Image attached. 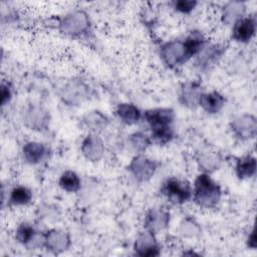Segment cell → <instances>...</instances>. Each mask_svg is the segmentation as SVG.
Here are the masks:
<instances>
[{
    "instance_id": "obj_1",
    "label": "cell",
    "mask_w": 257,
    "mask_h": 257,
    "mask_svg": "<svg viewBox=\"0 0 257 257\" xmlns=\"http://www.w3.org/2000/svg\"><path fill=\"white\" fill-rule=\"evenodd\" d=\"M194 201L202 208H214L221 198V189L207 173L201 174L195 180Z\"/></svg>"
},
{
    "instance_id": "obj_2",
    "label": "cell",
    "mask_w": 257,
    "mask_h": 257,
    "mask_svg": "<svg viewBox=\"0 0 257 257\" xmlns=\"http://www.w3.org/2000/svg\"><path fill=\"white\" fill-rule=\"evenodd\" d=\"M162 192L174 204H184L192 197L190 185L177 178L168 179L162 187Z\"/></svg>"
},
{
    "instance_id": "obj_3",
    "label": "cell",
    "mask_w": 257,
    "mask_h": 257,
    "mask_svg": "<svg viewBox=\"0 0 257 257\" xmlns=\"http://www.w3.org/2000/svg\"><path fill=\"white\" fill-rule=\"evenodd\" d=\"M161 56L170 67H177L187 62L191 57L186 49L184 41L174 40L165 43L161 47Z\"/></svg>"
},
{
    "instance_id": "obj_4",
    "label": "cell",
    "mask_w": 257,
    "mask_h": 257,
    "mask_svg": "<svg viewBox=\"0 0 257 257\" xmlns=\"http://www.w3.org/2000/svg\"><path fill=\"white\" fill-rule=\"evenodd\" d=\"M158 167L159 163L157 161L144 155H138L132 160L128 165V170L136 180L146 182L155 175Z\"/></svg>"
},
{
    "instance_id": "obj_5",
    "label": "cell",
    "mask_w": 257,
    "mask_h": 257,
    "mask_svg": "<svg viewBox=\"0 0 257 257\" xmlns=\"http://www.w3.org/2000/svg\"><path fill=\"white\" fill-rule=\"evenodd\" d=\"M89 25V19L85 12L76 10L68 13L60 23V29L64 34L77 36L85 32Z\"/></svg>"
},
{
    "instance_id": "obj_6",
    "label": "cell",
    "mask_w": 257,
    "mask_h": 257,
    "mask_svg": "<svg viewBox=\"0 0 257 257\" xmlns=\"http://www.w3.org/2000/svg\"><path fill=\"white\" fill-rule=\"evenodd\" d=\"M230 127L238 139L247 141L256 136L257 120L252 114H241L232 119Z\"/></svg>"
},
{
    "instance_id": "obj_7",
    "label": "cell",
    "mask_w": 257,
    "mask_h": 257,
    "mask_svg": "<svg viewBox=\"0 0 257 257\" xmlns=\"http://www.w3.org/2000/svg\"><path fill=\"white\" fill-rule=\"evenodd\" d=\"M23 122L30 130L43 131L49 124V114L47 110L39 105L27 107L23 113Z\"/></svg>"
},
{
    "instance_id": "obj_8",
    "label": "cell",
    "mask_w": 257,
    "mask_h": 257,
    "mask_svg": "<svg viewBox=\"0 0 257 257\" xmlns=\"http://www.w3.org/2000/svg\"><path fill=\"white\" fill-rule=\"evenodd\" d=\"M88 94V87L78 80H70L64 84L60 91V97L68 104L82 102Z\"/></svg>"
},
{
    "instance_id": "obj_9",
    "label": "cell",
    "mask_w": 257,
    "mask_h": 257,
    "mask_svg": "<svg viewBox=\"0 0 257 257\" xmlns=\"http://www.w3.org/2000/svg\"><path fill=\"white\" fill-rule=\"evenodd\" d=\"M144 117L151 126V128L154 130L171 126L175 118V113L174 110L171 108H154L147 110Z\"/></svg>"
},
{
    "instance_id": "obj_10",
    "label": "cell",
    "mask_w": 257,
    "mask_h": 257,
    "mask_svg": "<svg viewBox=\"0 0 257 257\" xmlns=\"http://www.w3.org/2000/svg\"><path fill=\"white\" fill-rule=\"evenodd\" d=\"M81 153L84 158L90 162L99 161L104 153L102 140L95 134H90L82 141Z\"/></svg>"
},
{
    "instance_id": "obj_11",
    "label": "cell",
    "mask_w": 257,
    "mask_h": 257,
    "mask_svg": "<svg viewBox=\"0 0 257 257\" xmlns=\"http://www.w3.org/2000/svg\"><path fill=\"white\" fill-rule=\"evenodd\" d=\"M170 222V214L168 211L158 208V209H152L147 214L145 219V227L146 230L157 234L158 232L164 230Z\"/></svg>"
},
{
    "instance_id": "obj_12",
    "label": "cell",
    "mask_w": 257,
    "mask_h": 257,
    "mask_svg": "<svg viewBox=\"0 0 257 257\" xmlns=\"http://www.w3.org/2000/svg\"><path fill=\"white\" fill-rule=\"evenodd\" d=\"M256 21L253 17H242L233 24L232 38L238 42H248L255 34Z\"/></svg>"
},
{
    "instance_id": "obj_13",
    "label": "cell",
    "mask_w": 257,
    "mask_h": 257,
    "mask_svg": "<svg viewBox=\"0 0 257 257\" xmlns=\"http://www.w3.org/2000/svg\"><path fill=\"white\" fill-rule=\"evenodd\" d=\"M203 94L202 86L197 81H189L182 85L180 91V100L183 105L195 108L199 105L200 98Z\"/></svg>"
},
{
    "instance_id": "obj_14",
    "label": "cell",
    "mask_w": 257,
    "mask_h": 257,
    "mask_svg": "<svg viewBox=\"0 0 257 257\" xmlns=\"http://www.w3.org/2000/svg\"><path fill=\"white\" fill-rule=\"evenodd\" d=\"M225 51V47L221 44H212L208 47H204L199 53L197 64L201 69L207 70L214 66L222 57Z\"/></svg>"
},
{
    "instance_id": "obj_15",
    "label": "cell",
    "mask_w": 257,
    "mask_h": 257,
    "mask_svg": "<svg viewBox=\"0 0 257 257\" xmlns=\"http://www.w3.org/2000/svg\"><path fill=\"white\" fill-rule=\"evenodd\" d=\"M155 234L146 231L142 233L135 244V251L140 256H157L160 253L159 245L155 239Z\"/></svg>"
},
{
    "instance_id": "obj_16",
    "label": "cell",
    "mask_w": 257,
    "mask_h": 257,
    "mask_svg": "<svg viewBox=\"0 0 257 257\" xmlns=\"http://www.w3.org/2000/svg\"><path fill=\"white\" fill-rule=\"evenodd\" d=\"M24 160L31 164L36 165L42 162L48 154L47 148L39 142H28L23 146L22 149Z\"/></svg>"
},
{
    "instance_id": "obj_17",
    "label": "cell",
    "mask_w": 257,
    "mask_h": 257,
    "mask_svg": "<svg viewBox=\"0 0 257 257\" xmlns=\"http://www.w3.org/2000/svg\"><path fill=\"white\" fill-rule=\"evenodd\" d=\"M45 246L54 253L65 251L70 245L68 235L59 230H51L45 235Z\"/></svg>"
},
{
    "instance_id": "obj_18",
    "label": "cell",
    "mask_w": 257,
    "mask_h": 257,
    "mask_svg": "<svg viewBox=\"0 0 257 257\" xmlns=\"http://www.w3.org/2000/svg\"><path fill=\"white\" fill-rule=\"evenodd\" d=\"M225 97L218 91H211L209 93H203L199 105L208 113H217L225 105Z\"/></svg>"
},
{
    "instance_id": "obj_19",
    "label": "cell",
    "mask_w": 257,
    "mask_h": 257,
    "mask_svg": "<svg viewBox=\"0 0 257 257\" xmlns=\"http://www.w3.org/2000/svg\"><path fill=\"white\" fill-rule=\"evenodd\" d=\"M108 118L100 111L94 110L86 113L82 118L83 125L92 133L103 131L108 125Z\"/></svg>"
},
{
    "instance_id": "obj_20",
    "label": "cell",
    "mask_w": 257,
    "mask_h": 257,
    "mask_svg": "<svg viewBox=\"0 0 257 257\" xmlns=\"http://www.w3.org/2000/svg\"><path fill=\"white\" fill-rule=\"evenodd\" d=\"M245 13V4L240 1L229 2L223 9L222 18L223 21L227 24H234L236 21L244 17Z\"/></svg>"
},
{
    "instance_id": "obj_21",
    "label": "cell",
    "mask_w": 257,
    "mask_h": 257,
    "mask_svg": "<svg viewBox=\"0 0 257 257\" xmlns=\"http://www.w3.org/2000/svg\"><path fill=\"white\" fill-rule=\"evenodd\" d=\"M116 114L118 118L126 124H135L141 118L140 109L132 103H120L117 105Z\"/></svg>"
},
{
    "instance_id": "obj_22",
    "label": "cell",
    "mask_w": 257,
    "mask_h": 257,
    "mask_svg": "<svg viewBox=\"0 0 257 257\" xmlns=\"http://www.w3.org/2000/svg\"><path fill=\"white\" fill-rule=\"evenodd\" d=\"M236 174L239 179H249L256 173V159L252 156H246L239 159L236 163Z\"/></svg>"
},
{
    "instance_id": "obj_23",
    "label": "cell",
    "mask_w": 257,
    "mask_h": 257,
    "mask_svg": "<svg viewBox=\"0 0 257 257\" xmlns=\"http://www.w3.org/2000/svg\"><path fill=\"white\" fill-rule=\"evenodd\" d=\"M199 167L205 173H211L218 170L221 166V158L215 152H205L199 155L197 159Z\"/></svg>"
},
{
    "instance_id": "obj_24",
    "label": "cell",
    "mask_w": 257,
    "mask_h": 257,
    "mask_svg": "<svg viewBox=\"0 0 257 257\" xmlns=\"http://www.w3.org/2000/svg\"><path fill=\"white\" fill-rule=\"evenodd\" d=\"M205 37L200 32H191L189 36L184 40V44L186 49L190 55V57L199 54L202 49L205 47Z\"/></svg>"
},
{
    "instance_id": "obj_25",
    "label": "cell",
    "mask_w": 257,
    "mask_h": 257,
    "mask_svg": "<svg viewBox=\"0 0 257 257\" xmlns=\"http://www.w3.org/2000/svg\"><path fill=\"white\" fill-rule=\"evenodd\" d=\"M59 186L66 192H77L80 188V179L74 172L65 171L59 178Z\"/></svg>"
},
{
    "instance_id": "obj_26",
    "label": "cell",
    "mask_w": 257,
    "mask_h": 257,
    "mask_svg": "<svg viewBox=\"0 0 257 257\" xmlns=\"http://www.w3.org/2000/svg\"><path fill=\"white\" fill-rule=\"evenodd\" d=\"M32 199V192L24 186L15 187L10 193V203L15 206H23L28 204Z\"/></svg>"
},
{
    "instance_id": "obj_27",
    "label": "cell",
    "mask_w": 257,
    "mask_h": 257,
    "mask_svg": "<svg viewBox=\"0 0 257 257\" xmlns=\"http://www.w3.org/2000/svg\"><path fill=\"white\" fill-rule=\"evenodd\" d=\"M174 138L173 126H166L152 130V139L158 145H166Z\"/></svg>"
},
{
    "instance_id": "obj_28",
    "label": "cell",
    "mask_w": 257,
    "mask_h": 257,
    "mask_svg": "<svg viewBox=\"0 0 257 257\" xmlns=\"http://www.w3.org/2000/svg\"><path fill=\"white\" fill-rule=\"evenodd\" d=\"M151 140L143 133H134L128 137V145L136 152H144L150 146Z\"/></svg>"
},
{
    "instance_id": "obj_29",
    "label": "cell",
    "mask_w": 257,
    "mask_h": 257,
    "mask_svg": "<svg viewBox=\"0 0 257 257\" xmlns=\"http://www.w3.org/2000/svg\"><path fill=\"white\" fill-rule=\"evenodd\" d=\"M35 235L36 233L33 227L28 223H22L16 230V239L25 245H28Z\"/></svg>"
},
{
    "instance_id": "obj_30",
    "label": "cell",
    "mask_w": 257,
    "mask_h": 257,
    "mask_svg": "<svg viewBox=\"0 0 257 257\" xmlns=\"http://www.w3.org/2000/svg\"><path fill=\"white\" fill-rule=\"evenodd\" d=\"M180 230H181V233L184 236H186V237H194V236L199 234L200 227L195 222V220H193L191 218H186L181 223Z\"/></svg>"
},
{
    "instance_id": "obj_31",
    "label": "cell",
    "mask_w": 257,
    "mask_h": 257,
    "mask_svg": "<svg viewBox=\"0 0 257 257\" xmlns=\"http://www.w3.org/2000/svg\"><path fill=\"white\" fill-rule=\"evenodd\" d=\"M197 4V1L194 0H179L174 2V8L181 13L187 14L193 11Z\"/></svg>"
},
{
    "instance_id": "obj_32",
    "label": "cell",
    "mask_w": 257,
    "mask_h": 257,
    "mask_svg": "<svg viewBox=\"0 0 257 257\" xmlns=\"http://www.w3.org/2000/svg\"><path fill=\"white\" fill-rule=\"evenodd\" d=\"M11 88L8 83H2L1 84V103L2 105H5L10 99H11Z\"/></svg>"
},
{
    "instance_id": "obj_33",
    "label": "cell",
    "mask_w": 257,
    "mask_h": 257,
    "mask_svg": "<svg viewBox=\"0 0 257 257\" xmlns=\"http://www.w3.org/2000/svg\"><path fill=\"white\" fill-rule=\"evenodd\" d=\"M256 238H255V232H254V230L251 232V234H250V236H249V238H248V245L250 246V247H252V248H255V246H256Z\"/></svg>"
}]
</instances>
